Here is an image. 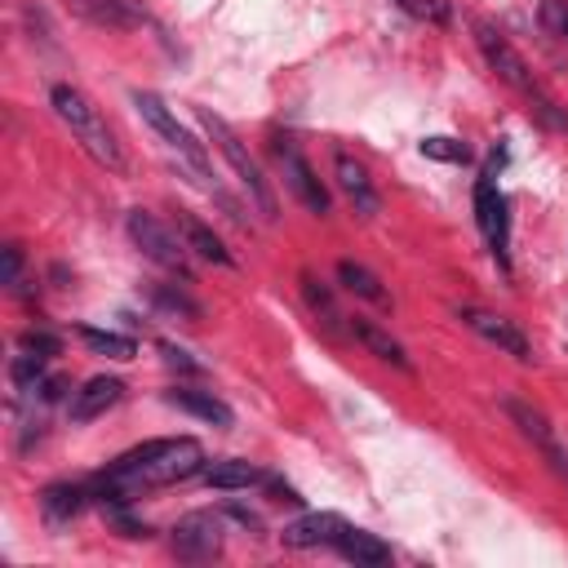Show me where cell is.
<instances>
[{"label":"cell","mask_w":568,"mask_h":568,"mask_svg":"<svg viewBox=\"0 0 568 568\" xmlns=\"http://www.w3.org/2000/svg\"><path fill=\"white\" fill-rule=\"evenodd\" d=\"M200 475H204V484H209V488H222V493H240V488L266 484V470H257L253 462H240V457H222V462H209Z\"/></svg>","instance_id":"cell-17"},{"label":"cell","mask_w":568,"mask_h":568,"mask_svg":"<svg viewBox=\"0 0 568 568\" xmlns=\"http://www.w3.org/2000/svg\"><path fill=\"white\" fill-rule=\"evenodd\" d=\"M475 44H479V53H484V62L497 71V80H506L515 93H524L528 102H537V98H546V89H541V80L532 75V67L524 62V53L488 22V18H475Z\"/></svg>","instance_id":"cell-3"},{"label":"cell","mask_w":568,"mask_h":568,"mask_svg":"<svg viewBox=\"0 0 568 568\" xmlns=\"http://www.w3.org/2000/svg\"><path fill=\"white\" fill-rule=\"evenodd\" d=\"M151 302L160 306V311H169V315H182L186 324H195L204 311H200V302L186 293V288H173V284H151Z\"/></svg>","instance_id":"cell-24"},{"label":"cell","mask_w":568,"mask_h":568,"mask_svg":"<svg viewBox=\"0 0 568 568\" xmlns=\"http://www.w3.org/2000/svg\"><path fill=\"white\" fill-rule=\"evenodd\" d=\"M67 386H71L67 377H58V373H44L36 390H40V399H44V404H53V399H62V395H67Z\"/></svg>","instance_id":"cell-31"},{"label":"cell","mask_w":568,"mask_h":568,"mask_svg":"<svg viewBox=\"0 0 568 568\" xmlns=\"http://www.w3.org/2000/svg\"><path fill=\"white\" fill-rule=\"evenodd\" d=\"M195 120H200V129L209 133V142L226 155V164L235 169V178H240V186L248 191V200L257 204V213L266 217V222H275L280 217V204H275V191H271V182L262 178V169H257V160L244 151V142L235 138V129L222 120V115H213L209 106H195Z\"/></svg>","instance_id":"cell-2"},{"label":"cell","mask_w":568,"mask_h":568,"mask_svg":"<svg viewBox=\"0 0 568 568\" xmlns=\"http://www.w3.org/2000/svg\"><path fill=\"white\" fill-rule=\"evenodd\" d=\"M501 408H506V417L519 426V435L537 444V453L550 462V470H555V475L568 484V448L559 444V435L550 430V422H546V417H541L532 404H524V399H501Z\"/></svg>","instance_id":"cell-8"},{"label":"cell","mask_w":568,"mask_h":568,"mask_svg":"<svg viewBox=\"0 0 568 568\" xmlns=\"http://www.w3.org/2000/svg\"><path fill=\"white\" fill-rule=\"evenodd\" d=\"M129 235H133V244L155 262V266H164V271H173V275H182L186 284H191V262H186V240H178L155 213H146V209H133L129 213Z\"/></svg>","instance_id":"cell-4"},{"label":"cell","mask_w":568,"mask_h":568,"mask_svg":"<svg viewBox=\"0 0 568 568\" xmlns=\"http://www.w3.org/2000/svg\"><path fill=\"white\" fill-rule=\"evenodd\" d=\"M169 546H173V555L186 559V564H209V559L222 555V519H217L213 510H191V515H182V519L173 524Z\"/></svg>","instance_id":"cell-6"},{"label":"cell","mask_w":568,"mask_h":568,"mask_svg":"<svg viewBox=\"0 0 568 568\" xmlns=\"http://www.w3.org/2000/svg\"><path fill=\"white\" fill-rule=\"evenodd\" d=\"M302 297H306V306H311V315L328 328V333H342V311H337V302H333V293L311 275V271H302Z\"/></svg>","instance_id":"cell-23"},{"label":"cell","mask_w":568,"mask_h":568,"mask_svg":"<svg viewBox=\"0 0 568 568\" xmlns=\"http://www.w3.org/2000/svg\"><path fill=\"white\" fill-rule=\"evenodd\" d=\"M18 275H22V248L4 244V284H18Z\"/></svg>","instance_id":"cell-32"},{"label":"cell","mask_w":568,"mask_h":568,"mask_svg":"<svg viewBox=\"0 0 568 568\" xmlns=\"http://www.w3.org/2000/svg\"><path fill=\"white\" fill-rule=\"evenodd\" d=\"M351 333H355V337H359V342H364V346H368V351H373L377 359H386V364H395V368L413 373V364H408L404 346H399V342H395L390 333H382L377 324H368V320H359V315H355V320H351Z\"/></svg>","instance_id":"cell-21"},{"label":"cell","mask_w":568,"mask_h":568,"mask_svg":"<svg viewBox=\"0 0 568 568\" xmlns=\"http://www.w3.org/2000/svg\"><path fill=\"white\" fill-rule=\"evenodd\" d=\"M337 280L346 284V293H355V297H364V302H373V306H390V293L382 288V280H377L368 266L342 257V262H337Z\"/></svg>","instance_id":"cell-20"},{"label":"cell","mask_w":568,"mask_h":568,"mask_svg":"<svg viewBox=\"0 0 568 568\" xmlns=\"http://www.w3.org/2000/svg\"><path fill=\"white\" fill-rule=\"evenodd\" d=\"M89 488H80V484H49L44 493H40V510H44V519L53 524V528H62V524H71L84 506H89Z\"/></svg>","instance_id":"cell-18"},{"label":"cell","mask_w":568,"mask_h":568,"mask_svg":"<svg viewBox=\"0 0 568 568\" xmlns=\"http://www.w3.org/2000/svg\"><path fill=\"white\" fill-rule=\"evenodd\" d=\"M164 399L173 404V408H182V413H191V417H200V422H213V426H231L235 422V413L213 395V390H191V386H173V390H164Z\"/></svg>","instance_id":"cell-16"},{"label":"cell","mask_w":568,"mask_h":568,"mask_svg":"<svg viewBox=\"0 0 568 568\" xmlns=\"http://www.w3.org/2000/svg\"><path fill=\"white\" fill-rule=\"evenodd\" d=\"M75 333L93 355H111V359H133L138 355V342L129 333H111V328H93V324H80Z\"/></svg>","instance_id":"cell-22"},{"label":"cell","mask_w":568,"mask_h":568,"mask_svg":"<svg viewBox=\"0 0 568 568\" xmlns=\"http://www.w3.org/2000/svg\"><path fill=\"white\" fill-rule=\"evenodd\" d=\"M133 102H138L142 120H146V124H151V129H155V133H160V138H164V142H169V146H173V151H178V155L191 164V173H195V178L209 186V178H213L209 155H204V146H200V142H195V138H191L182 124H178V115H173V111H169V106H164L155 93H142V89L133 93Z\"/></svg>","instance_id":"cell-5"},{"label":"cell","mask_w":568,"mask_h":568,"mask_svg":"<svg viewBox=\"0 0 568 568\" xmlns=\"http://www.w3.org/2000/svg\"><path fill=\"white\" fill-rule=\"evenodd\" d=\"M75 9L98 22V27H115V31H133L146 22V9L138 0H75Z\"/></svg>","instance_id":"cell-15"},{"label":"cell","mask_w":568,"mask_h":568,"mask_svg":"<svg viewBox=\"0 0 568 568\" xmlns=\"http://www.w3.org/2000/svg\"><path fill=\"white\" fill-rule=\"evenodd\" d=\"M537 22L546 27V36H555V40H568V0H541V9H537Z\"/></svg>","instance_id":"cell-28"},{"label":"cell","mask_w":568,"mask_h":568,"mask_svg":"<svg viewBox=\"0 0 568 568\" xmlns=\"http://www.w3.org/2000/svg\"><path fill=\"white\" fill-rule=\"evenodd\" d=\"M408 18H417V22H430V27H448V18H453V0H395Z\"/></svg>","instance_id":"cell-26"},{"label":"cell","mask_w":568,"mask_h":568,"mask_svg":"<svg viewBox=\"0 0 568 568\" xmlns=\"http://www.w3.org/2000/svg\"><path fill=\"white\" fill-rule=\"evenodd\" d=\"M275 160H280V169H284V182H288V191L311 209V213H328V191H324V182L315 178V169L306 164V155L297 151V142L293 138H275Z\"/></svg>","instance_id":"cell-7"},{"label":"cell","mask_w":568,"mask_h":568,"mask_svg":"<svg viewBox=\"0 0 568 568\" xmlns=\"http://www.w3.org/2000/svg\"><path fill=\"white\" fill-rule=\"evenodd\" d=\"M333 173H337V186L346 191V200H351L364 217H373V213H377V191H373V182H368V169H364L359 160H351L346 151H337V155H333Z\"/></svg>","instance_id":"cell-13"},{"label":"cell","mask_w":568,"mask_h":568,"mask_svg":"<svg viewBox=\"0 0 568 568\" xmlns=\"http://www.w3.org/2000/svg\"><path fill=\"white\" fill-rule=\"evenodd\" d=\"M49 102H53V115L71 129V138H75L102 169H115V173L124 169V155H120V146H115V138H111L102 111L89 102V93H80L75 84H53V89H49Z\"/></svg>","instance_id":"cell-1"},{"label":"cell","mask_w":568,"mask_h":568,"mask_svg":"<svg viewBox=\"0 0 568 568\" xmlns=\"http://www.w3.org/2000/svg\"><path fill=\"white\" fill-rule=\"evenodd\" d=\"M178 226H182V240H186V248H195L204 262H217V266H235V257L222 248V240L200 222V217H191V213H178Z\"/></svg>","instance_id":"cell-19"},{"label":"cell","mask_w":568,"mask_h":568,"mask_svg":"<svg viewBox=\"0 0 568 568\" xmlns=\"http://www.w3.org/2000/svg\"><path fill=\"white\" fill-rule=\"evenodd\" d=\"M475 222H479L484 240L493 244V253H501L506 248V195L497 191L493 173H484L475 182Z\"/></svg>","instance_id":"cell-11"},{"label":"cell","mask_w":568,"mask_h":568,"mask_svg":"<svg viewBox=\"0 0 568 568\" xmlns=\"http://www.w3.org/2000/svg\"><path fill=\"white\" fill-rule=\"evenodd\" d=\"M124 382L120 377H89L80 390H71V422H93L102 417L111 404H120Z\"/></svg>","instance_id":"cell-12"},{"label":"cell","mask_w":568,"mask_h":568,"mask_svg":"<svg viewBox=\"0 0 568 568\" xmlns=\"http://www.w3.org/2000/svg\"><path fill=\"white\" fill-rule=\"evenodd\" d=\"M422 155H426V160H444V164H466V160H470V146L457 142V138L435 133V138H422Z\"/></svg>","instance_id":"cell-25"},{"label":"cell","mask_w":568,"mask_h":568,"mask_svg":"<svg viewBox=\"0 0 568 568\" xmlns=\"http://www.w3.org/2000/svg\"><path fill=\"white\" fill-rule=\"evenodd\" d=\"M333 550H337L342 559L359 564V568H382V564H390V546H386L382 537H373V532L355 528V524H346V528H342V537L333 541Z\"/></svg>","instance_id":"cell-14"},{"label":"cell","mask_w":568,"mask_h":568,"mask_svg":"<svg viewBox=\"0 0 568 568\" xmlns=\"http://www.w3.org/2000/svg\"><path fill=\"white\" fill-rule=\"evenodd\" d=\"M9 377H13V386H18V390H36V386H40V377H44V359H40V355H31V351H22V355L9 364Z\"/></svg>","instance_id":"cell-27"},{"label":"cell","mask_w":568,"mask_h":568,"mask_svg":"<svg viewBox=\"0 0 568 568\" xmlns=\"http://www.w3.org/2000/svg\"><path fill=\"white\" fill-rule=\"evenodd\" d=\"M160 355H164V364H169V368H182V373H200V364H195L186 351L169 346V342H160Z\"/></svg>","instance_id":"cell-30"},{"label":"cell","mask_w":568,"mask_h":568,"mask_svg":"<svg viewBox=\"0 0 568 568\" xmlns=\"http://www.w3.org/2000/svg\"><path fill=\"white\" fill-rule=\"evenodd\" d=\"M18 346L31 351V355H40V359L62 355V337H58V333H44V328H27V333L18 337Z\"/></svg>","instance_id":"cell-29"},{"label":"cell","mask_w":568,"mask_h":568,"mask_svg":"<svg viewBox=\"0 0 568 568\" xmlns=\"http://www.w3.org/2000/svg\"><path fill=\"white\" fill-rule=\"evenodd\" d=\"M457 320L466 324V328H475L484 342H493L497 351H506V355H515L519 364H528L532 359V342L506 320V315H493V311H484V306H457Z\"/></svg>","instance_id":"cell-9"},{"label":"cell","mask_w":568,"mask_h":568,"mask_svg":"<svg viewBox=\"0 0 568 568\" xmlns=\"http://www.w3.org/2000/svg\"><path fill=\"white\" fill-rule=\"evenodd\" d=\"M342 528H346V519H342V515H333V510H311V515H302V519H293V524H284V532H280V541H284L288 550H311V546H333V541L342 537Z\"/></svg>","instance_id":"cell-10"}]
</instances>
